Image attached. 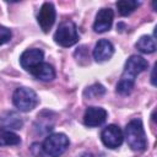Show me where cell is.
<instances>
[{
    "instance_id": "cell-1",
    "label": "cell",
    "mask_w": 157,
    "mask_h": 157,
    "mask_svg": "<svg viewBox=\"0 0 157 157\" xmlns=\"http://www.w3.org/2000/svg\"><path fill=\"white\" fill-rule=\"evenodd\" d=\"M147 67L148 63L146 59H144L140 55H131L125 63L123 75L117 85V92L123 96L129 94L134 88L136 76L145 71Z\"/></svg>"
},
{
    "instance_id": "cell-2",
    "label": "cell",
    "mask_w": 157,
    "mask_h": 157,
    "mask_svg": "<svg viewBox=\"0 0 157 157\" xmlns=\"http://www.w3.org/2000/svg\"><path fill=\"white\" fill-rule=\"evenodd\" d=\"M124 137L126 139V142L129 147L134 151H144L147 146V140L144 130V125L141 119H132L130 120L124 131Z\"/></svg>"
},
{
    "instance_id": "cell-3",
    "label": "cell",
    "mask_w": 157,
    "mask_h": 157,
    "mask_svg": "<svg viewBox=\"0 0 157 157\" xmlns=\"http://www.w3.org/2000/svg\"><path fill=\"white\" fill-rule=\"evenodd\" d=\"M70 141L63 132H55L48 135L42 145L43 152L50 157H60L69 147Z\"/></svg>"
},
{
    "instance_id": "cell-4",
    "label": "cell",
    "mask_w": 157,
    "mask_h": 157,
    "mask_svg": "<svg viewBox=\"0 0 157 157\" xmlns=\"http://www.w3.org/2000/svg\"><path fill=\"white\" fill-rule=\"evenodd\" d=\"M54 40L56 44L65 48L76 44L78 42V33L76 25L69 20L61 22L54 34Z\"/></svg>"
},
{
    "instance_id": "cell-5",
    "label": "cell",
    "mask_w": 157,
    "mask_h": 157,
    "mask_svg": "<svg viewBox=\"0 0 157 157\" xmlns=\"http://www.w3.org/2000/svg\"><path fill=\"white\" fill-rule=\"evenodd\" d=\"M12 102L17 109L21 112H29L38 104L37 93L28 87H18L12 96Z\"/></svg>"
},
{
    "instance_id": "cell-6",
    "label": "cell",
    "mask_w": 157,
    "mask_h": 157,
    "mask_svg": "<svg viewBox=\"0 0 157 157\" xmlns=\"http://www.w3.org/2000/svg\"><path fill=\"white\" fill-rule=\"evenodd\" d=\"M101 139L104 146H107L108 148H117L123 144L124 134L119 126L110 124L103 129L101 134Z\"/></svg>"
},
{
    "instance_id": "cell-7",
    "label": "cell",
    "mask_w": 157,
    "mask_h": 157,
    "mask_svg": "<svg viewBox=\"0 0 157 157\" xmlns=\"http://www.w3.org/2000/svg\"><path fill=\"white\" fill-rule=\"evenodd\" d=\"M55 16H56V11L54 5L52 2H44L37 16V21L44 33H48L49 29L53 27L55 22Z\"/></svg>"
},
{
    "instance_id": "cell-8",
    "label": "cell",
    "mask_w": 157,
    "mask_h": 157,
    "mask_svg": "<svg viewBox=\"0 0 157 157\" xmlns=\"http://www.w3.org/2000/svg\"><path fill=\"white\" fill-rule=\"evenodd\" d=\"M43 59H44L43 50L42 49H38V48H32V49L25 50L21 54V56H20V64H21V66L25 70L31 71L37 65H39L40 63H43Z\"/></svg>"
},
{
    "instance_id": "cell-9",
    "label": "cell",
    "mask_w": 157,
    "mask_h": 157,
    "mask_svg": "<svg viewBox=\"0 0 157 157\" xmlns=\"http://www.w3.org/2000/svg\"><path fill=\"white\" fill-rule=\"evenodd\" d=\"M107 119V110L101 107H88L83 115V123L86 126L94 128L102 125Z\"/></svg>"
},
{
    "instance_id": "cell-10",
    "label": "cell",
    "mask_w": 157,
    "mask_h": 157,
    "mask_svg": "<svg viewBox=\"0 0 157 157\" xmlns=\"http://www.w3.org/2000/svg\"><path fill=\"white\" fill-rule=\"evenodd\" d=\"M113 10L112 9H101L96 16L94 23H93V29L97 33H103L110 29L112 23H113Z\"/></svg>"
},
{
    "instance_id": "cell-11",
    "label": "cell",
    "mask_w": 157,
    "mask_h": 157,
    "mask_svg": "<svg viewBox=\"0 0 157 157\" xmlns=\"http://www.w3.org/2000/svg\"><path fill=\"white\" fill-rule=\"evenodd\" d=\"M113 54H114V45L109 40L101 39L96 43L93 49V58L97 63H103L109 60Z\"/></svg>"
},
{
    "instance_id": "cell-12",
    "label": "cell",
    "mask_w": 157,
    "mask_h": 157,
    "mask_svg": "<svg viewBox=\"0 0 157 157\" xmlns=\"http://www.w3.org/2000/svg\"><path fill=\"white\" fill-rule=\"evenodd\" d=\"M36 78L40 80V81H44V82H48V81H52L55 78V70L54 67L48 64V63H40L39 65H37L34 69H32L29 71Z\"/></svg>"
},
{
    "instance_id": "cell-13",
    "label": "cell",
    "mask_w": 157,
    "mask_h": 157,
    "mask_svg": "<svg viewBox=\"0 0 157 157\" xmlns=\"http://www.w3.org/2000/svg\"><path fill=\"white\" fill-rule=\"evenodd\" d=\"M18 144H21V139L17 134L10 130L0 129V146H15Z\"/></svg>"
},
{
    "instance_id": "cell-14",
    "label": "cell",
    "mask_w": 157,
    "mask_h": 157,
    "mask_svg": "<svg viewBox=\"0 0 157 157\" xmlns=\"http://www.w3.org/2000/svg\"><path fill=\"white\" fill-rule=\"evenodd\" d=\"M135 47L141 52V53H145V54H151L155 52L156 49V44H155V40L152 37L150 36H142L140 37V39L136 42Z\"/></svg>"
},
{
    "instance_id": "cell-15",
    "label": "cell",
    "mask_w": 157,
    "mask_h": 157,
    "mask_svg": "<svg viewBox=\"0 0 157 157\" xmlns=\"http://www.w3.org/2000/svg\"><path fill=\"white\" fill-rule=\"evenodd\" d=\"M139 5L140 2L136 0H120L117 2V9L121 16H128L134 12Z\"/></svg>"
},
{
    "instance_id": "cell-16",
    "label": "cell",
    "mask_w": 157,
    "mask_h": 157,
    "mask_svg": "<svg viewBox=\"0 0 157 157\" xmlns=\"http://www.w3.org/2000/svg\"><path fill=\"white\" fill-rule=\"evenodd\" d=\"M1 123L5 125V126H10L12 129H20L22 126V120L20 119V117L13 113V112H9L6 113L2 119H1Z\"/></svg>"
},
{
    "instance_id": "cell-17",
    "label": "cell",
    "mask_w": 157,
    "mask_h": 157,
    "mask_svg": "<svg viewBox=\"0 0 157 157\" xmlns=\"http://www.w3.org/2000/svg\"><path fill=\"white\" fill-rule=\"evenodd\" d=\"M104 93H105V88L101 83H94L85 91V96H87L88 98H97L103 96Z\"/></svg>"
},
{
    "instance_id": "cell-18",
    "label": "cell",
    "mask_w": 157,
    "mask_h": 157,
    "mask_svg": "<svg viewBox=\"0 0 157 157\" xmlns=\"http://www.w3.org/2000/svg\"><path fill=\"white\" fill-rule=\"evenodd\" d=\"M12 37V33L11 31L7 28V27H4V26H0V45L7 43Z\"/></svg>"
}]
</instances>
